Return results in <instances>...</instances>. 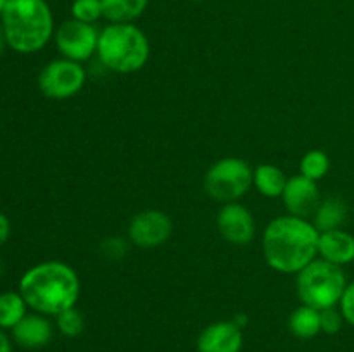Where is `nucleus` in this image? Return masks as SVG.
Returning <instances> with one entry per match:
<instances>
[{
	"label": "nucleus",
	"instance_id": "f257e3e1",
	"mask_svg": "<svg viewBox=\"0 0 354 352\" xmlns=\"http://www.w3.org/2000/svg\"><path fill=\"white\" fill-rule=\"evenodd\" d=\"M320 231L306 217H275L263 233V254L279 273H299L317 259Z\"/></svg>",
	"mask_w": 354,
	"mask_h": 352
},
{
	"label": "nucleus",
	"instance_id": "f03ea898",
	"mask_svg": "<svg viewBox=\"0 0 354 352\" xmlns=\"http://www.w3.org/2000/svg\"><path fill=\"white\" fill-rule=\"evenodd\" d=\"M82 292L75 269L61 261H47L33 266L19 282V293L28 307L38 314L57 316L76 306Z\"/></svg>",
	"mask_w": 354,
	"mask_h": 352
},
{
	"label": "nucleus",
	"instance_id": "7ed1b4c3",
	"mask_svg": "<svg viewBox=\"0 0 354 352\" xmlns=\"http://www.w3.org/2000/svg\"><path fill=\"white\" fill-rule=\"evenodd\" d=\"M6 41L19 54H35L50 41L54 14L47 0H10L0 14Z\"/></svg>",
	"mask_w": 354,
	"mask_h": 352
},
{
	"label": "nucleus",
	"instance_id": "20e7f679",
	"mask_svg": "<svg viewBox=\"0 0 354 352\" xmlns=\"http://www.w3.org/2000/svg\"><path fill=\"white\" fill-rule=\"evenodd\" d=\"M99 61L107 69L121 75L137 72L151 57L149 38L133 23H109L99 33Z\"/></svg>",
	"mask_w": 354,
	"mask_h": 352
},
{
	"label": "nucleus",
	"instance_id": "39448f33",
	"mask_svg": "<svg viewBox=\"0 0 354 352\" xmlns=\"http://www.w3.org/2000/svg\"><path fill=\"white\" fill-rule=\"evenodd\" d=\"M296 286L301 302L324 311L339 306L348 282L341 266L315 259L303 271L297 273Z\"/></svg>",
	"mask_w": 354,
	"mask_h": 352
},
{
	"label": "nucleus",
	"instance_id": "423d86ee",
	"mask_svg": "<svg viewBox=\"0 0 354 352\" xmlns=\"http://www.w3.org/2000/svg\"><path fill=\"white\" fill-rule=\"evenodd\" d=\"M252 169L245 159L225 157L214 162L204 176V188L218 202H237L252 185Z\"/></svg>",
	"mask_w": 354,
	"mask_h": 352
},
{
	"label": "nucleus",
	"instance_id": "0eeeda50",
	"mask_svg": "<svg viewBox=\"0 0 354 352\" xmlns=\"http://www.w3.org/2000/svg\"><path fill=\"white\" fill-rule=\"evenodd\" d=\"M85 81L86 72L83 66L69 59L48 62L38 76L40 92L54 100L71 99L83 88Z\"/></svg>",
	"mask_w": 354,
	"mask_h": 352
},
{
	"label": "nucleus",
	"instance_id": "6e6552de",
	"mask_svg": "<svg viewBox=\"0 0 354 352\" xmlns=\"http://www.w3.org/2000/svg\"><path fill=\"white\" fill-rule=\"evenodd\" d=\"M99 33L93 24L82 23L76 19H68L59 24L54 38L57 50L64 55V59L75 62L88 61L93 54H97L99 45Z\"/></svg>",
	"mask_w": 354,
	"mask_h": 352
},
{
	"label": "nucleus",
	"instance_id": "1a4fd4ad",
	"mask_svg": "<svg viewBox=\"0 0 354 352\" xmlns=\"http://www.w3.org/2000/svg\"><path fill=\"white\" fill-rule=\"evenodd\" d=\"M173 233V223L168 214L158 209H147L135 214L128 224L131 244L140 248H156L168 242Z\"/></svg>",
	"mask_w": 354,
	"mask_h": 352
},
{
	"label": "nucleus",
	"instance_id": "9d476101",
	"mask_svg": "<svg viewBox=\"0 0 354 352\" xmlns=\"http://www.w3.org/2000/svg\"><path fill=\"white\" fill-rule=\"evenodd\" d=\"M218 230L221 237L234 245L251 244L256 233L254 217L242 204L228 202L218 213Z\"/></svg>",
	"mask_w": 354,
	"mask_h": 352
},
{
	"label": "nucleus",
	"instance_id": "9b49d317",
	"mask_svg": "<svg viewBox=\"0 0 354 352\" xmlns=\"http://www.w3.org/2000/svg\"><path fill=\"white\" fill-rule=\"evenodd\" d=\"M282 200L289 214L297 217H308L315 214L320 206V192L317 182L297 175L289 178L286 190L282 193Z\"/></svg>",
	"mask_w": 354,
	"mask_h": 352
},
{
	"label": "nucleus",
	"instance_id": "f8f14e48",
	"mask_svg": "<svg viewBox=\"0 0 354 352\" xmlns=\"http://www.w3.org/2000/svg\"><path fill=\"white\" fill-rule=\"evenodd\" d=\"M244 333L234 321H216L204 328L197 337L199 352H241Z\"/></svg>",
	"mask_w": 354,
	"mask_h": 352
},
{
	"label": "nucleus",
	"instance_id": "ddd939ff",
	"mask_svg": "<svg viewBox=\"0 0 354 352\" xmlns=\"http://www.w3.org/2000/svg\"><path fill=\"white\" fill-rule=\"evenodd\" d=\"M12 337L21 347L41 349L54 337L52 323L41 314H26L16 326L12 328Z\"/></svg>",
	"mask_w": 354,
	"mask_h": 352
},
{
	"label": "nucleus",
	"instance_id": "4468645a",
	"mask_svg": "<svg viewBox=\"0 0 354 352\" xmlns=\"http://www.w3.org/2000/svg\"><path fill=\"white\" fill-rule=\"evenodd\" d=\"M318 255L324 261L337 266L351 264L354 261V237L344 230L322 231L318 242Z\"/></svg>",
	"mask_w": 354,
	"mask_h": 352
},
{
	"label": "nucleus",
	"instance_id": "2eb2a0df",
	"mask_svg": "<svg viewBox=\"0 0 354 352\" xmlns=\"http://www.w3.org/2000/svg\"><path fill=\"white\" fill-rule=\"evenodd\" d=\"M287 182H289V178L286 176V173L272 164L258 166L252 173V185L258 188L261 195L268 197V199L282 197Z\"/></svg>",
	"mask_w": 354,
	"mask_h": 352
},
{
	"label": "nucleus",
	"instance_id": "dca6fc26",
	"mask_svg": "<svg viewBox=\"0 0 354 352\" xmlns=\"http://www.w3.org/2000/svg\"><path fill=\"white\" fill-rule=\"evenodd\" d=\"M348 217V206L339 197H328L320 202L318 209L315 211L313 224L320 231L339 230Z\"/></svg>",
	"mask_w": 354,
	"mask_h": 352
},
{
	"label": "nucleus",
	"instance_id": "f3484780",
	"mask_svg": "<svg viewBox=\"0 0 354 352\" xmlns=\"http://www.w3.org/2000/svg\"><path fill=\"white\" fill-rule=\"evenodd\" d=\"M289 330L294 337L301 338V340H310V338L317 337L322 331L320 311L306 306V304L299 306L290 314Z\"/></svg>",
	"mask_w": 354,
	"mask_h": 352
},
{
	"label": "nucleus",
	"instance_id": "a211bd4d",
	"mask_svg": "<svg viewBox=\"0 0 354 352\" xmlns=\"http://www.w3.org/2000/svg\"><path fill=\"white\" fill-rule=\"evenodd\" d=\"M147 6L149 0H102L104 17L109 23H133Z\"/></svg>",
	"mask_w": 354,
	"mask_h": 352
},
{
	"label": "nucleus",
	"instance_id": "6ab92c4d",
	"mask_svg": "<svg viewBox=\"0 0 354 352\" xmlns=\"http://www.w3.org/2000/svg\"><path fill=\"white\" fill-rule=\"evenodd\" d=\"M26 300L21 293L6 292L0 295V328L12 330L26 316Z\"/></svg>",
	"mask_w": 354,
	"mask_h": 352
},
{
	"label": "nucleus",
	"instance_id": "aec40b11",
	"mask_svg": "<svg viewBox=\"0 0 354 352\" xmlns=\"http://www.w3.org/2000/svg\"><path fill=\"white\" fill-rule=\"evenodd\" d=\"M330 169V157L324 150H310L301 159V175L318 182Z\"/></svg>",
	"mask_w": 354,
	"mask_h": 352
},
{
	"label": "nucleus",
	"instance_id": "412c9836",
	"mask_svg": "<svg viewBox=\"0 0 354 352\" xmlns=\"http://www.w3.org/2000/svg\"><path fill=\"white\" fill-rule=\"evenodd\" d=\"M71 16L82 23L95 24L100 17H104L102 0H73Z\"/></svg>",
	"mask_w": 354,
	"mask_h": 352
},
{
	"label": "nucleus",
	"instance_id": "4be33fe9",
	"mask_svg": "<svg viewBox=\"0 0 354 352\" xmlns=\"http://www.w3.org/2000/svg\"><path fill=\"white\" fill-rule=\"evenodd\" d=\"M55 324H57V330L64 337L75 338L82 335L83 328H85V320H83V314L76 307H71V309L62 311L61 314L55 316Z\"/></svg>",
	"mask_w": 354,
	"mask_h": 352
},
{
	"label": "nucleus",
	"instance_id": "5701e85b",
	"mask_svg": "<svg viewBox=\"0 0 354 352\" xmlns=\"http://www.w3.org/2000/svg\"><path fill=\"white\" fill-rule=\"evenodd\" d=\"M344 316H342L341 309L335 307H328V309L320 311V326L322 331L327 335H335L341 331L342 324H344Z\"/></svg>",
	"mask_w": 354,
	"mask_h": 352
},
{
	"label": "nucleus",
	"instance_id": "b1692460",
	"mask_svg": "<svg viewBox=\"0 0 354 352\" xmlns=\"http://www.w3.org/2000/svg\"><path fill=\"white\" fill-rule=\"evenodd\" d=\"M128 244L127 240L120 237H111L100 244V254L107 259V261H120L127 255Z\"/></svg>",
	"mask_w": 354,
	"mask_h": 352
},
{
	"label": "nucleus",
	"instance_id": "393cba45",
	"mask_svg": "<svg viewBox=\"0 0 354 352\" xmlns=\"http://www.w3.org/2000/svg\"><path fill=\"white\" fill-rule=\"evenodd\" d=\"M339 309H341L346 323L354 326V282L348 283V286H346L341 302H339Z\"/></svg>",
	"mask_w": 354,
	"mask_h": 352
},
{
	"label": "nucleus",
	"instance_id": "a878e982",
	"mask_svg": "<svg viewBox=\"0 0 354 352\" xmlns=\"http://www.w3.org/2000/svg\"><path fill=\"white\" fill-rule=\"evenodd\" d=\"M10 237V221L6 214L0 213V245L6 244Z\"/></svg>",
	"mask_w": 354,
	"mask_h": 352
},
{
	"label": "nucleus",
	"instance_id": "bb28decb",
	"mask_svg": "<svg viewBox=\"0 0 354 352\" xmlns=\"http://www.w3.org/2000/svg\"><path fill=\"white\" fill-rule=\"evenodd\" d=\"M0 352H12V344L2 330H0Z\"/></svg>",
	"mask_w": 354,
	"mask_h": 352
},
{
	"label": "nucleus",
	"instance_id": "cd10ccee",
	"mask_svg": "<svg viewBox=\"0 0 354 352\" xmlns=\"http://www.w3.org/2000/svg\"><path fill=\"white\" fill-rule=\"evenodd\" d=\"M232 321H234V323L237 324L239 328H242V330H244V326H245V324H248L249 320H248V316H245V314L241 313V314H237V316H235Z\"/></svg>",
	"mask_w": 354,
	"mask_h": 352
},
{
	"label": "nucleus",
	"instance_id": "c85d7f7f",
	"mask_svg": "<svg viewBox=\"0 0 354 352\" xmlns=\"http://www.w3.org/2000/svg\"><path fill=\"white\" fill-rule=\"evenodd\" d=\"M7 41H6V33H3V28H2V23H0V55H2L3 48H6Z\"/></svg>",
	"mask_w": 354,
	"mask_h": 352
},
{
	"label": "nucleus",
	"instance_id": "c756f323",
	"mask_svg": "<svg viewBox=\"0 0 354 352\" xmlns=\"http://www.w3.org/2000/svg\"><path fill=\"white\" fill-rule=\"evenodd\" d=\"M10 0H0V14L3 12V9H6L7 7V3H9Z\"/></svg>",
	"mask_w": 354,
	"mask_h": 352
},
{
	"label": "nucleus",
	"instance_id": "7c9ffc66",
	"mask_svg": "<svg viewBox=\"0 0 354 352\" xmlns=\"http://www.w3.org/2000/svg\"><path fill=\"white\" fill-rule=\"evenodd\" d=\"M0 276H2V262H0Z\"/></svg>",
	"mask_w": 354,
	"mask_h": 352
},
{
	"label": "nucleus",
	"instance_id": "2f4dec72",
	"mask_svg": "<svg viewBox=\"0 0 354 352\" xmlns=\"http://www.w3.org/2000/svg\"><path fill=\"white\" fill-rule=\"evenodd\" d=\"M192 2H204V0H192Z\"/></svg>",
	"mask_w": 354,
	"mask_h": 352
}]
</instances>
